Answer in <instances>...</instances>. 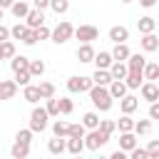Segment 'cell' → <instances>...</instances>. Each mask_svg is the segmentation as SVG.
Instances as JSON below:
<instances>
[{"label":"cell","instance_id":"obj_1","mask_svg":"<svg viewBox=\"0 0 159 159\" xmlns=\"http://www.w3.org/2000/svg\"><path fill=\"white\" fill-rule=\"evenodd\" d=\"M87 94H89L94 109H99V112H109L112 104H114V99H112V94H109V89H107L104 84H92V89H89Z\"/></svg>","mask_w":159,"mask_h":159},{"label":"cell","instance_id":"obj_2","mask_svg":"<svg viewBox=\"0 0 159 159\" xmlns=\"http://www.w3.org/2000/svg\"><path fill=\"white\" fill-rule=\"evenodd\" d=\"M107 142H109V134L102 132L99 127L97 129H87V134H84V149H89V152H99Z\"/></svg>","mask_w":159,"mask_h":159},{"label":"cell","instance_id":"obj_3","mask_svg":"<svg viewBox=\"0 0 159 159\" xmlns=\"http://www.w3.org/2000/svg\"><path fill=\"white\" fill-rule=\"evenodd\" d=\"M72 35H75V25H72V22H67V20H62V22H57V25L52 27L50 40H52L55 45H65L67 40H72Z\"/></svg>","mask_w":159,"mask_h":159},{"label":"cell","instance_id":"obj_4","mask_svg":"<svg viewBox=\"0 0 159 159\" xmlns=\"http://www.w3.org/2000/svg\"><path fill=\"white\" fill-rule=\"evenodd\" d=\"M47 119H50L47 109H45V107H40V104H32V112H30V129H32L35 134L47 129Z\"/></svg>","mask_w":159,"mask_h":159},{"label":"cell","instance_id":"obj_5","mask_svg":"<svg viewBox=\"0 0 159 159\" xmlns=\"http://www.w3.org/2000/svg\"><path fill=\"white\" fill-rule=\"evenodd\" d=\"M92 77H84V75H72L70 80H67V89L72 92V94H82V92H89L92 89Z\"/></svg>","mask_w":159,"mask_h":159},{"label":"cell","instance_id":"obj_6","mask_svg":"<svg viewBox=\"0 0 159 159\" xmlns=\"http://www.w3.org/2000/svg\"><path fill=\"white\" fill-rule=\"evenodd\" d=\"M72 37H77L80 42H94L99 37V30L94 25H80V27H75V35Z\"/></svg>","mask_w":159,"mask_h":159},{"label":"cell","instance_id":"obj_7","mask_svg":"<svg viewBox=\"0 0 159 159\" xmlns=\"http://www.w3.org/2000/svg\"><path fill=\"white\" fill-rule=\"evenodd\" d=\"M139 94H142V99H144V102H157V99H159V84H157V82L144 80V82H142V87H139Z\"/></svg>","mask_w":159,"mask_h":159},{"label":"cell","instance_id":"obj_8","mask_svg":"<svg viewBox=\"0 0 159 159\" xmlns=\"http://www.w3.org/2000/svg\"><path fill=\"white\" fill-rule=\"evenodd\" d=\"M119 109H122V114H134L137 109H139V97H134V94H124L122 99H119Z\"/></svg>","mask_w":159,"mask_h":159},{"label":"cell","instance_id":"obj_9","mask_svg":"<svg viewBox=\"0 0 159 159\" xmlns=\"http://www.w3.org/2000/svg\"><path fill=\"white\" fill-rule=\"evenodd\" d=\"M139 47H142L144 52H157V50H159V37H157V32H144L142 40H139Z\"/></svg>","mask_w":159,"mask_h":159},{"label":"cell","instance_id":"obj_10","mask_svg":"<svg viewBox=\"0 0 159 159\" xmlns=\"http://www.w3.org/2000/svg\"><path fill=\"white\" fill-rule=\"evenodd\" d=\"M144 65H147V57L139 55V52H132V55L127 57V70H129V72H142V75H144Z\"/></svg>","mask_w":159,"mask_h":159},{"label":"cell","instance_id":"obj_11","mask_svg":"<svg viewBox=\"0 0 159 159\" xmlns=\"http://www.w3.org/2000/svg\"><path fill=\"white\" fill-rule=\"evenodd\" d=\"M15 94H17V82L0 77V102H2V99H12Z\"/></svg>","mask_w":159,"mask_h":159},{"label":"cell","instance_id":"obj_12","mask_svg":"<svg viewBox=\"0 0 159 159\" xmlns=\"http://www.w3.org/2000/svg\"><path fill=\"white\" fill-rule=\"evenodd\" d=\"M25 25H27V27H40V25H45V12L37 10V7H30V12L25 15Z\"/></svg>","mask_w":159,"mask_h":159},{"label":"cell","instance_id":"obj_13","mask_svg":"<svg viewBox=\"0 0 159 159\" xmlns=\"http://www.w3.org/2000/svg\"><path fill=\"white\" fill-rule=\"evenodd\" d=\"M107 89H109V94H112V99H122L127 92H129V87L124 84V80H112L109 84H107Z\"/></svg>","mask_w":159,"mask_h":159},{"label":"cell","instance_id":"obj_14","mask_svg":"<svg viewBox=\"0 0 159 159\" xmlns=\"http://www.w3.org/2000/svg\"><path fill=\"white\" fill-rule=\"evenodd\" d=\"M22 99H25V102H30V104H37V102L42 99L40 87H37V84H32V82H30V84H25V87H22Z\"/></svg>","mask_w":159,"mask_h":159},{"label":"cell","instance_id":"obj_15","mask_svg":"<svg viewBox=\"0 0 159 159\" xmlns=\"http://www.w3.org/2000/svg\"><path fill=\"white\" fill-rule=\"evenodd\" d=\"M92 62L97 65V70H109V65L114 62V57H112V52L99 50V52H94V60H92Z\"/></svg>","mask_w":159,"mask_h":159},{"label":"cell","instance_id":"obj_16","mask_svg":"<svg viewBox=\"0 0 159 159\" xmlns=\"http://www.w3.org/2000/svg\"><path fill=\"white\" fill-rule=\"evenodd\" d=\"M47 152L50 154H62V152H67V137H52L50 142H47Z\"/></svg>","mask_w":159,"mask_h":159},{"label":"cell","instance_id":"obj_17","mask_svg":"<svg viewBox=\"0 0 159 159\" xmlns=\"http://www.w3.org/2000/svg\"><path fill=\"white\" fill-rule=\"evenodd\" d=\"M77 60H80V62H92V60H94V47H92V42H80V47H77Z\"/></svg>","mask_w":159,"mask_h":159},{"label":"cell","instance_id":"obj_18","mask_svg":"<svg viewBox=\"0 0 159 159\" xmlns=\"http://www.w3.org/2000/svg\"><path fill=\"white\" fill-rule=\"evenodd\" d=\"M137 147V134L134 132H119V149H124L129 154V149Z\"/></svg>","mask_w":159,"mask_h":159},{"label":"cell","instance_id":"obj_19","mask_svg":"<svg viewBox=\"0 0 159 159\" xmlns=\"http://www.w3.org/2000/svg\"><path fill=\"white\" fill-rule=\"evenodd\" d=\"M109 40L112 42H127L129 40V30L124 25H114V27H109Z\"/></svg>","mask_w":159,"mask_h":159},{"label":"cell","instance_id":"obj_20","mask_svg":"<svg viewBox=\"0 0 159 159\" xmlns=\"http://www.w3.org/2000/svg\"><path fill=\"white\" fill-rule=\"evenodd\" d=\"M137 30L144 35V32H154L157 30V20L152 17V15H144V17H139L137 20Z\"/></svg>","mask_w":159,"mask_h":159},{"label":"cell","instance_id":"obj_21","mask_svg":"<svg viewBox=\"0 0 159 159\" xmlns=\"http://www.w3.org/2000/svg\"><path fill=\"white\" fill-rule=\"evenodd\" d=\"M132 55V50L127 47V42H114V47H112V57L114 60H119V62H127V57Z\"/></svg>","mask_w":159,"mask_h":159},{"label":"cell","instance_id":"obj_22","mask_svg":"<svg viewBox=\"0 0 159 159\" xmlns=\"http://www.w3.org/2000/svg\"><path fill=\"white\" fill-rule=\"evenodd\" d=\"M127 62H119V60H114L112 65H109V75H112V80H124L127 77Z\"/></svg>","mask_w":159,"mask_h":159},{"label":"cell","instance_id":"obj_23","mask_svg":"<svg viewBox=\"0 0 159 159\" xmlns=\"http://www.w3.org/2000/svg\"><path fill=\"white\" fill-rule=\"evenodd\" d=\"M67 152L70 154H82L84 152V137H67Z\"/></svg>","mask_w":159,"mask_h":159},{"label":"cell","instance_id":"obj_24","mask_svg":"<svg viewBox=\"0 0 159 159\" xmlns=\"http://www.w3.org/2000/svg\"><path fill=\"white\" fill-rule=\"evenodd\" d=\"M10 154H12L15 159H27V157H30V144H25V142H15V144L10 147Z\"/></svg>","mask_w":159,"mask_h":159},{"label":"cell","instance_id":"obj_25","mask_svg":"<svg viewBox=\"0 0 159 159\" xmlns=\"http://www.w3.org/2000/svg\"><path fill=\"white\" fill-rule=\"evenodd\" d=\"M10 12H12L17 20H25V15L30 12V5H27L25 0H15V2L10 5Z\"/></svg>","mask_w":159,"mask_h":159},{"label":"cell","instance_id":"obj_26","mask_svg":"<svg viewBox=\"0 0 159 159\" xmlns=\"http://www.w3.org/2000/svg\"><path fill=\"white\" fill-rule=\"evenodd\" d=\"M10 67H12V72H17V70H27V67H30V57L15 52V55L10 57Z\"/></svg>","mask_w":159,"mask_h":159},{"label":"cell","instance_id":"obj_27","mask_svg":"<svg viewBox=\"0 0 159 159\" xmlns=\"http://www.w3.org/2000/svg\"><path fill=\"white\" fill-rule=\"evenodd\" d=\"M142 82H144V75H142V72H127V77H124V84H127L129 89H139Z\"/></svg>","mask_w":159,"mask_h":159},{"label":"cell","instance_id":"obj_28","mask_svg":"<svg viewBox=\"0 0 159 159\" xmlns=\"http://www.w3.org/2000/svg\"><path fill=\"white\" fill-rule=\"evenodd\" d=\"M144 80H149V82H157L159 80V65L157 62H149L147 60V65H144Z\"/></svg>","mask_w":159,"mask_h":159},{"label":"cell","instance_id":"obj_29","mask_svg":"<svg viewBox=\"0 0 159 159\" xmlns=\"http://www.w3.org/2000/svg\"><path fill=\"white\" fill-rule=\"evenodd\" d=\"M92 82L94 84H109L112 82V75H109V70H94V75H92Z\"/></svg>","mask_w":159,"mask_h":159},{"label":"cell","instance_id":"obj_30","mask_svg":"<svg viewBox=\"0 0 159 159\" xmlns=\"http://www.w3.org/2000/svg\"><path fill=\"white\" fill-rule=\"evenodd\" d=\"M82 124H84L87 129H97V127H99V114H97V112H84Z\"/></svg>","mask_w":159,"mask_h":159},{"label":"cell","instance_id":"obj_31","mask_svg":"<svg viewBox=\"0 0 159 159\" xmlns=\"http://www.w3.org/2000/svg\"><path fill=\"white\" fill-rule=\"evenodd\" d=\"M117 129H119V132H134V119H132V114H122V119H117Z\"/></svg>","mask_w":159,"mask_h":159},{"label":"cell","instance_id":"obj_32","mask_svg":"<svg viewBox=\"0 0 159 159\" xmlns=\"http://www.w3.org/2000/svg\"><path fill=\"white\" fill-rule=\"evenodd\" d=\"M0 55H2V60H10L15 55V42L12 40H2L0 42Z\"/></svg>","mask_w":159,"mask_h":159},{"label":"cell","instance_id":"obj_33","mask_svg":"<svg viewBox=\"0 0 159 159\" xmlns=\"http://www.w3.org/2000/svg\"><path fill=\"white\" fill-rule=\"evenodd\" d=\"M27 70H30V75H32V77H42L47 67H45V62H42V60H30V67H27Z\"/></svg>","mask_w":159,"mask_h":159},{"label":"cell","instance_id":"obj_34","mask_svg":"<svg viewBox=\"0 0 159 159\" xmlns=\"http://www.w3.org/2000/svg\"><path fill=\"white\" fill-rule=\"evenodd\" d=\"M35 77L30 75V70H17L15 72V82H17V87H25V84H30Z\"/></svg>","mask_w":159,"mask_h":159},{"label":"cell","instance_id":"obj_35","mask_svg":"<svg viewBox=\"0 0 159 159\" xmlns=\"http://www.w3.org/2000/svg\"><path fill=\"white\" fill-rule=\"evenodd\" d=\"M67 132H70V122L57 119V122L52 124V134H55V137H67Z\"/></svg>","mask_w":159,"mask_h":159},{"label":"cell","instance_id":"obj_36","mask_svg":"<svg viewBox=\"0 0 159 159\" xmlns=\"http://www.w3.org/2000/svg\"><path fill=\"white\" fill-rule=\"evenodd\" d=\"M152 132V119H137L134 122V134H149Z\"/></svg>","mask_w":159,"mask_h":159},{"label":"cell","instance_id":"obj_37","mask_svg":"<svg viewBox=\"0 0 159 159\" xmlns=\"http://www.w3.org/2000/svg\"><path fill=\"white\" fill-rule=\"evenodd\" d=\"M45 109H47L50 117H60V99H55V97L45 99Z\"/></svg>","mask_w":159,"mask_h":159},{"label":"cell","instance_id":"obj_38","mask_svg":"<svg viewBox=\"0 0 159 159\" xmlns=\"http://www.w3.org/2000/svg\"><path fill=\"white\" fill-rule=\"evenodd\" d=\"M50 7H52V12L65 15V12L70 10V0H50Z\"/></svg>","mask_w":159,"mask_h":159},{"label":"cell","instance_id":"obj_39","mask_svg":"<svg viewBox=\"0 0 159 159\" xmlns=\"http://www.w3.org/2000/svg\"><path fill=\"white\" fill-rule=\"evenodd\" d=\"M25 32H27V25H25V22H17V25L10 27V37H12V40H22Z\"/></svg>","mask_w":159,"mask_h":159},{"label":"cell","instance_id":"obj_40","mask_svg":"<svg viewBox=\"0 0 159 159\" xmlns=\"http://www.w3.org/2000/svg\"><path fill=\"white\" fill-rule=\"evenodd\" d=\"M37 87H40V94H42V99H50V97H55V84H52V82H40Z\"/></svg>","mask_w":159,"mask_h":159},{"label":"cell","instance_id":"obj_41","mask_svg":"<svg viewBox=\"0 0 159 159\" xmlns=\"http://www.w3.org/2000/svg\"><path fill=\"white\" fill-rule=\"evenodd\" d=\"M75 109V102L70 97H60V114H72Z\"/></svg>","mask_w":159,"mask_h":159},{"label":"cell","instance_id":"obj_42","mask_svg":"<svg viewBox=\"0 0 159 159\" xmlns=\"http://www.w3.org/2000/svg\"><path fill=\"white\" fill-rule=\"evenodd\" d=\"M99 129L107 132V134L112 137V134L117 132V122H114V119H99Z\"/></svg>","mask_w":159,"mask_h":159},{"label":"cell","instance_id":"obj_43","mask_svg":"<svg viewBox=\"0 0 159 159\" xmlns=\"http://www.w3.org/2000/svg\"><path fill=\"white\" fill-rule=\"evenodd\" d=\"M32 134H35V132H32L30 127H27V129H17L15 142H25V144H30V142H32Z\"/></svg>","mask_w":159,"mask_h":159},{"label":"cell","instance_id":"obj_44","mask_svg":"<svg viewBox=\"0 0 159 159\" xmlns=\"http://www.w3.org/2000/svg\"><path fill=\"white\" fill-rule=\"evenodd\" d=\"M20 42L27 45V47H32V45L37 42V32H35V27H27V32H25V37H22Z\"/></svg>","mask_w":159,"mask_h":159},{"label":"cell","instance_id":"obj_45","mask_svg":"<svg viewBox=\"0 0 159 159\" xmlns=\"http://www.w3.org/2000/svg\"><path fill=\"white\" fill-rule=\"evenodd\" d=\"M87 134V127L80 122V124H70V132H67V137H84Z\"/></svg>","mask_w":159,"mask_h":159},{"label":"cell","instance_id":"obj_46","mask_svg":"<svg viewBox=\"0 0 159 159\" xmlns=\"http://www.w3.org/2000/svg\"><path fill=\"white\" fill-rule=\"evenodd\" d=\"M147 154H149V159H159V139H152L147 144Z\"/></svg>","mask_w":159,"mask_h":159},{"label":"cell","instance_id":"obj_47","mask_svg":"<svg viewBox=\"0 0 159 159\" xmlns=\"http://www.w3.org/2000/svg\"><path fill=\"white\" fill-rule=\"evenodd\" d=\"M129 157H132V159H149V154H147V149H142L139 144H137L134 149H129Z\"/></svg>","mask_w":159,"mask_h":159},{"label":"cell","instance_id":"obj_48","mask_svg":"<svg viewBox=\"0 0 159 159\" xmlns=\"http://www.w3.org/2000/svg\"><path fill=\"white\" fill-rule=\"evenodd\" d=\"M35 32H37V40H50V35H52V30H50L47 25H40V27H35Z\"/></svg>","mask_w":159,"mask_h":159},{"label":"cell","instance_id":"obj_49","mask_svg":"<svg viewBox=\"0 0 159 159\" xmlns=\"http://www.w3.org/2000/svg\"><path fill=\"white\" fill-rule=\"evenodd\" d=\"M149 119H159V99L157 102H149Z\"/></svg>","mask_w":159,"mask_h":159},{"label":"cell","instance_id":"obj_50","mask_svg":"<svg viewBox=\"0 0 159 159\" xmlns=\"http://www.w3.org/2000/svg\"><path fill=\"white\" fill-rule=\"evenodd\" d=\"M2 40H10V27H5V25H0V42Z\"/></svg>","mask_w":159,"mask_h":159},{"label":"cell","instance_id":"obj_51","mask_svg":"<svg viewBox=\"0 0 159 159\" xmlns=\"http://www.w3.org/2000/svg\"><path fill=\"white\" fill-rule=\"evenodd\" d=\"M32 2H35L37 10H47V7H50V0H32Z\"/></svg>","mask_w":159,"mask_h":159},{"label":"cell","instance_id":"obj_52","mask_svg":"<svg viewBox=\"0 0 159 159\" xmlns=\"http://www.w3.org/2000/svg\"><path fill=\"white\" fill-rule=\"evenodd\" d=\"M124 157H127V152H124V149H117V152H112V154H109V159H124Z\"/></svg>","mask_w":159,"mask_h":159},{"label":"cell","instance_id":"obj_53","mask_svg":"<svg viewBox=\"0 0 159 159\" xmlns=\"http://www.w3.org/2000/svg\"><path fill=\"white\" fill-rule=\"evenodd\" d=\"M139 5H142V7H154L157 0H139Z\"/></svg>","mask_w":159,"mask_h":159},{"label":"cell","instance_id":"obj_54","mask_svg":"<svg viewBox=\"0 0 159 159\" xmlns=\"http://www.w3.org/2000/svg\"><path fill=\"white\" fill-rule=\"evenodd\" d=\"M12 2H15V0H0V7H2V10H10Z\"/></svg>","mask_w":159,"mask_h":159},{"label":"cell","instance_id":"obj_55","mask_svg":"<svg viewBox=\"0 0 159 159\" xmlns=\"http://www.w3.org/2000/svg\"><path fill=\"white\" fill-rule=\"evenodd\" d=\"M2 15H5V10H2V7H0V20H2Z\"/></svg>","mask_w":159,"mask_h":159},{"label":"cell","instance_id":"obj_56","mask_svg":"<svg viewBox=\"0 0 159 159\" xmlns=\"http://www.w3.org/2000/svg\"><path fill=\"white\" fill-rule=\"evenodd\" d=\"M122 2H124V5H129V2H134V0H122Z\"/></svg>","mask_w":159,"mask_h":159}]
</instances>
